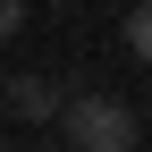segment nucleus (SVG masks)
I'll return each instance as SVG.
<instances>
[{"mask_svg": "<svg viewBox=\"0 0 152 152\" xmlns=\"http://www.w3.org/2000/svg\"><path fill=\"white\" fill-rule=\"evenodd\" d=\"M59 152H135V110L118 93H76L59 110Z\"/></svg>", "mask_w": 152, "mask_h": 152, "instance_id": "nucleus-1", "label": "nucleus"}, {"mask_svg": "<svg viewBox=\"0 0 152 152\" xmlns=\"http://www.w3.org/2000/svg\"><path fill=\"white\" fill-rule=\"evenodd\" d=\"M0 102H9L17 118H34V127H42V118H59L76 93L59 85V76H34V68H26V76H9V93H0Z\"/></svg>", "mask_w": 152, "mask_h": 152, "instance_id": "nucleus-2", "label": "nucleus"}, {"mask_svg": "<svg viewBox=\"0 0 152 152\" xmlns=\"http://www.w3.org/2000/svg\"><path fill=\"white\" fill-rule=\"evenodd\" d=\"M127 51L152 68V0H135V9H127Z\"/></svg>", "mask_w": 152, "mask_h": 152, "instance_id": "nucleus-3", "label": "nucleus"}, {"mask_svg": "<svg viewBox=\"0 0 152 152\" xmlns=\"http://www.w3.org/2000/svg\"><path fill=\"white\" fill-rule=\"evenodd\" d=\"M17 26H26V0H0V42H9Z\"/></svg>", "mask_w": 152, "mask_h": 152, "instance_id": "nucleus-4", "label": "nucleus"}, {"mask_svg": "<svg viewBox=\"0 0 152 152\" xmlns=\"http://www.w3.org/2000/svg\"><path fill=\"white\" fill-rule=\"evenodd\" d=\"M34 152H59V144H34Z\"/></svg>", "mask_w": 152, "mask_h": 152, "instance_id": "nucleus-5", "label": "nucleus"}, {"mask_svg": "<svg viewBox=\"0 0 152 152\" xmlns=\"http://www.w3.org/2000/svg\"><path fill=\"white\" fill-rule=\"evenodd\" d=\"M0 152H9V144H0Z\"/></svg>", "mask_w": 152, "mask_h": 152, "instance_id": "nucleus-6", "label": "nucleus"}]
</instances>
